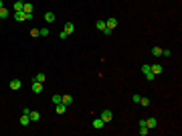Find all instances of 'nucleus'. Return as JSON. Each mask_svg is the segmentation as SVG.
Listing matches in <instances>:
<instances>
[{"label": "nucleus", "mask_w": 182, "mask_h": 136, "mask_svg": "<svg viewBox=\"0 0 182 136\" xmlns=\"http://www.w3.org/2000/svg\"><path fill=\"white\" fill-rule=\"evenodd\" d=\"M146 126H148V128H156V126H158V120H156L154 116H152V118H146Z\"/></svg>", "instance_id": "nucleus-9"}, {"label": "nucleus", "mask_w": 182, "mask_h": 136, "mask_svg": "<svg viewBox=\"0 0 182 136\" xmlns=\"http://www.w3.org/2000/svg\"><path fill=\"white\" fill-rule=\"evenodd\" d=\"M105 27H107V25H105V20H97V31H101V33H103V31H105Z\"/></svg>", "instance_id": "nucleus-20"}, {"label": "nucleus", "mask_w": 182, "mask_h": 136, "mask_svg": "<svg viewBox=\"0 0 182 136\" xmlns=\"http://www.w3.org/2000/svg\"><path fill=\"white\" fill-rule=\"evenodd\" d=\"M33 81H39V83H43V81H45V73H37V75L33 77Z\"/></svg>", "instance_id": "nucleus-18"}, {"label": "nucleus", "mask_w": 182, "mask_h": 136, "mask_svg": "<svg viewBox=\"0 0 182 136\" xmlns=\"http://www.w3.org/2000/svg\"><path fill=\"white\" fill-rule=\"evenodd\" d=\"M150 69H152V73H154V75L162 73V65H150Z\"/></svg>", "instance_id": "nucleus-17"}, {"label": "nucleus", "mask_w": 182, "mask_h": 136, "mask_svg": "<svg viewBox=\"0 0 182 136\" xmlns=\"http://www.w3.org/2000/svg\"><path fill=\"white\" fill-rule=\"evenodd\" d=\"M105 25H107V29H111V31H113V29L117 27V18H113V16H111V18H107V20H105Z\"/></svg>", "instance_id": "nucleus-6"}, {"label": "nucleus", "mask_w": 182, "mask_h": 136, "mask_svg": "<svg viewBox=\"0 0 182 136\" xmlns=\"http://www.w3.org/2000/svg\"><path fill=\"white\" fill-rule=\"evenodd\" d=\"M20 86H22V81H20V79H12V81H10V90H20Z\"/></svg>", "instance_id": "nucleus-11"}, {"label": "nucleus", "mask_w": 182, "mask_h": 136, "mask_svg": "<svg viewBox=\"0 0 182 136\" xmlns=\"http://www.w3.org/2000/svg\"><path fill=\"white\" fill-rule=\"evenodd\" d=\"M55 18H57V16H55V12H51V10H49V12H45V20H47V22H53Z\"/></svg>", "instance_id": "nucleus-15"}, {"label": "nucleus", "mask_w": 182, "mask_h": 136, "mask_svg": "<svg viewBox=\"0 0 182 136\" xmlns=\"http://www.w3.org/2000/svg\"><path fill=\"white\" fill-rule=\"evenodd\" d=\"M65 110H67V106H65V104H63V102H61V104H57V106H55V112H57V114H65Z\"/></svg>", "instance_id": "nucleus-13"}, {"label": "nucleus", "mask_w": 182, "mask_h": 136, "mask_svg": "<svg viewBox=\"0 0 182 136\" xmlns=\"http://www.w3.org/2000/svg\"><path fill=\"white\" fill-rule=\"evenodd\" d=\"M22 4H24L22 0H14V12L16 10H22Z\"/></svg>", "instance_id": "nucleus-19"}, {"label": "nucleus", "mask_w": 182, "mask_h": 136, "mask_svg": "<svg viewBox=\"0 0 182 136\" xmlns=\"http://www.w3.org/2000/svg\"><path fill=\"white\" fill-rule=\"evenodd\" d=\"M41 91H43V83L33 81V93H41Z\"/></svg>", "instance_id": "nucleus-12"}, {"label": "nucleus", "mask_w": 182, "mask_h": 136, "mask_svg": "<svg viewBox=\"0 0 182 136\" xmlns=\"http://www.w3.org/2000/svg\"><path fill=\"white\" fill-rule=\"evenodd\" d=\"M12 18H14V20H18V22H22V20H28V18H33V16H28V14H26V12H22V10H16Z\"/></svg>", "instance_id": "nucleus-1"}, {"label": "nucleus", "mask_w": 182, "mask_h": 136, "mask_svg": "<svg viewBox=\"0 0 182 136\" xmlns=\"http://www.w3.org/2000/svg\"><path fill=\"white\" fill-rule=\"evenodd\" d=\"M33 10H35V8H33V4H28V2H24V4H22V12H26L28 16H33Z\"/></svg>", "instance_id": "nucleus-5"}, {"label": "nucleus", "mask_w": 182, "mask_h": 136, "mask_svg": "<svg viewBox=\"0 0 182 136\" xmlns=\"http://www.w3.org/2000/svg\"><path fill=\"white\" fill-rule=\"evenodd\" d=\"M162 55H164V57H170L172 51H170V49H162Z\"/></svg>", "instance_id": "nucleus-27"}, {"label": "nucleus", "mask_w": 182, "mask_h": 136, "mask_svg": "<svg viewBox=\"0 0 182 136\" xmlns=\"http://www.w3.org/2000/svg\"><path fill=\"white\" fill-rule=\"evenodd\" d=\"M142 73L146 75V79H148V81H152V79L156 77V75L152 73V69H150V65H142Z\"/></svg>", "instance_id": "nucleus-2"}, {"label": "nucleus", "mask_w": 182, "mask_h": 136, "mask_svg": "<svg viewBox=\"0 0 182 136\" xmlns=\"http://www.w3.org/2000/svg\"><path fill=\"white\" fill-rule=\"evenodd\" d=\"M73 31H75V25H73V22H65V27H63V33H65V35L69 37V35H71Z\"/></svg>", "instance_id": "nucleus-4"}, {"label": "nucleus", "mask_w": 182, "mask_h": 136, "mask_svg": "<svg viewBox=\"0 0 182 136\" xmlns=\"http://www.w3.org/2000/svg\"><path fill=\"white\" fill-rule=\"evenodd\" d=\"M111 33H113V31H111V29H107V27H105V31H103V35H105V37H109V35H111Z\"/></svg>", "instance_id": "nucleus-29"}, {"label": "nucleus", "mask_w": 182, "mask_h": 136, "mask_svg": "<svg viewBox=\"0 0 182 136\" xmlns=\"http://www.w3.org/2000/svg\"><path fill=\"white\" fill-rule=\"evenodd\" d=\"M61 102H63L65 106H71V104H73V95H69V93H65V95H61Z\"/></svg>", "instance_id": "nucleus-7"}, {"label": "nucleus", "mask_w": 182, "mask_h": 136, "mask_svg": "<svg viewBox=\"0 0 182 136\" xmlns=\"http://www.w3.org/2000/svg\"><path fill=\"white\" fill-rule=\"evenodd\" d=\"M6 16H10L8 10H6V8H0V18H6Z\"/></svg>", "instance_id": "nucleus-25"}, {"label": "nucleus", "mask_w": 182, "mask_h": 136, "mask_svg": "<svg viewBox=\"0 0 182 136\" xmlns=\"http://www.w3.org/2000/svg\"><path fill=\"white\" fill-rule=\"evenodd\" d=\"M0 8H4V2H2V0H0Z\"/></svg>", "instance_id": "nucleus-30"}, {"label": "nucleus", "mask_w": 182, "mask_h": 136, "mask_svg": "<svg viewBox=\"0 0 182 136\" xmlns=\"http://www.w3.org/2000/svg\"><path fill=\"white\" fill-rule=\"evenodd\" d=\"M148 132H150V128H146V126H140V130H138V134L140 136H146Z\"/></svg>", "instance_id": "nucleus-21"}, {"label": "nucleus", "mask_w": 182, "mask_h": 136, "mask_svg": "<svg viewBox=\"0 0 182 136\" xmlns=\"http://www.w3.org/2000/svg\"><path fill=\"white\" fill-rule=\"evenodd\" d=\"M31 37H33V39H37V37H41V35H39V29H31Z\"/></svg>", "instance_id": "nucleus-23"}, {"label": "nucleus", "mask_w": 182, "mask_h": 136, "mask_svg": "<svg viewBox=\"0 0 182 136\" xmlns=\"http://www.w3.org/2000/svg\"><path fill=\"white\" fill-rule=\"evenodd\" d=\"M0 20H2V18H0Z\"/></svg>", "instance_id": "nucleus-31"}, {"label": "nucleus", "mask_w": 182, "mask_h": 136, "mask_svg": "<svg viewBox=\"0 0 182 136\" xmlns=\"http://www.w3.org/2000/svg\"><path fill=\"white\" fill-rule=\"evenodd\" d=\"M39 35H41V37H49V29H39Z\"/></svg>", "instance_id": "nucleus-22"}, {"label": "nucleus", "mask_w": 182, "mask_h": 136, "mask_svg": "<svg viewBox=\"0 0 182 136\" xmlns=\"http://www.w3.org/2000/svg\"><path fill=\"white\" fill-rule=\"evenodd\" d=\"M152 55L154 57H162V47H152Z\"/></svg>", "instance_id": "nucleus-16"}, {"label": "nucleus", "mask_w": 182, "mask_h": 136, "mask_svg": "<svg viewBox=\"0 0 182 136\" xmlns=\"http://www.w3.org/2000/svg\"><path fill=\"white\" fill-rule=\"evenodd\" d=\"M28 116H31V122H39L41 120V112H37V110H31Z\"/></svg>", "instance_id": "nucleus-8"}, {"label": "nucleus", "mask_w": 182, "mask_h": 136, "mask_svg": "<svg viewBox=\"0 0 182 136\" xmlns=\"http://www.w3.org/2000/svg\"><path fill=\"white\" fill-rule=\"evenodd\" d=\"M99 118H101V120H103V122H109V120H111V118H113V112H111V110H103V112H101V116H99Z\"/></svg>", "instance_id": "nucleus-3"}, {"label": "nucleus", "mask_w": 182, "mask_h": 136, "mask_svg": "<svg viewBox=\"0 0 182 136\" xmlns=\"http://www.w3.org/2000/svg\"><path fill=\"white\" fill-rule=\"evenodd\" d=\"M140 97H142V95H138V93H134V95H132V102H136V104H140Z\"/></svg>", "instance_id": "nucleus-28"}, {"label": "nucleus", "mask_w": 182, "mask_h": 136, "mask_svg": "<svg viewBox=\"0 0 182 136\" xmlns=\"http://www.w3.org/2000/svg\"><path fill=\"white\" fill-rule=\"evenodd\" d=\"M103 124H105V122H103L101 118H95V120H93V128H97V130L103 128Z\"/></svg>", "instance_id": "nucleus-14"}, {"label": "nucleus", "mask_w": 182, "mask_h": 136, "mask_svg": "<svg viewBox=\"0 0 182 136\" xmlns=\"http://www.w3.org/2000/svg\"><path fill=\"white\" fill-rule=\"evenodd\" d=\"M51 100H53V104H55V106H57V104H61V95H53Z\"/></svg>", "instance_id": "nucleus-26"}, {"label": "nucleus", "mask_w": 182, "mask_h": 136, "mask_svg": "<svg viewBox=\"0 0 182 136\" xmlns=\"http://www.w3.org/2000/svg\"><path fill=\"white\" fill-rule=\"evenodd\" d=\"M28 124H31V116L28 114H22L20 116V126H28Z\"/></svg>", "instance_id": "nucleus-10"}, {"label": "nucleus", "mask_w": 182, "mask_h": 136, "mask_svg": "<svg viewBox=\"0 0 182 136\" xmlns=\"http://www.w3.org/2000/svg\"><path fill=\"white\" fill-rule=\"evenodd\" d=\"M140 104H142V106H146V108H148V106H150V100H148V97H140Z\"/></svg>", "instance_id": "nucleus-24"}]
</instances>
